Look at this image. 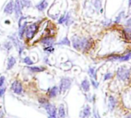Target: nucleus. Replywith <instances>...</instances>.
Returning <instances> with one entry per match:
<instances>
[{"instance_id":"23","label":"nucleus","mask_w":131,"mask_h":118,"mask_svg":"<svg viewBox=\"0 0 131 118\" xmlns=\"http://www.w3.org/2000/svg\"><path fill=\"white\" fill-rule=\"evenodd\" d=\"M88 73L90 74V76L93 78H94V80L97 79V69L94 67H91L88 70Z\"/></svg>"},{"instance_id":"3","label":"nucleus","mask_w":131,"mask_h":118,"mask_svg":"<svg viewBox=\"0 0 131 118\" xmlns=\"http://www.w3.org/2000/svg\"><path fill=\"white\" fill-rule=\"evenodd\" d=\"M39 102L41 104V105L46 110V111L49 114V116H55L56 115V112H57L56 108L54 105H52L50 103H48L47 101V100L41 99V100L39 101Z\"/></svg>"},{"instance_id":"16","label":"nucleus","mask_w":131,"mask_h":118,"mask_svg":"<svg viewBox=\"0 0 131 118\" xmlns=\"http://www.w3.org/2000/svg\"><path fill=\"white\" fill-rule=\"evenodd\" d=\"M81 117L82 118H88L89 117L91 114V108L89 106H87L84 110L83 111L81 112Z\"/></svg>"},{"instance_id":"6","label":"nucleus","mask_w":131,"mask_h":118,"mask_svg":"<svg viewBox=\"0 0 131 118\" xmlns=\"http://www.w3.org/2000/svg\"><path fill=\"white\" fill-rule=\"evenodd\" d=\"M9 38L11 39L12 43L13 45H15V47H17V48H18V50L19 55H21V53H22V51H23V50H24V48H25V47H24V45H22V43L18 40V38L15 35H12V36H9Z\"/></svg>"},{"instance_id":"33","label":"nucleus","mask_w":131,"mask_h":118,"mask_svg":"<svg viewBox=\"0 0 131 118\" xmlns=\"http://www.w3.org/2000/svg\"><path fill=\"white\" fill-rule=\"evenodd\" d=\"M102 23H103V25H104V26H109V25H111V20H110V19H107L106 21H103L102 22Z\"/></svg>"},{"instance_id":"38","label":"nucleus","mask_w":131,"mask_h":118,"mask_svg":"<svg viewBox=\"0 0 131 118\" xmlns=\"http://www.w3.org/2000/svg\"><path fill=\"white\" fill-rule=\"evenodd\" d=\"M130 22H131L130 18H129V19L127 21V22H126V26H127V27H130V25H131Z\"/></svg>"},{"instance_id":"21","label":"nucleus","mask_w":131,"mask_h":118,"mask_svg":"<svg viewBox=\"0 0 131 118\" xmlns=\"http://www.w3.org/2000/svg\"><path fill=\"white\" fill-rule=\"evenodd\" d=\"M19 2L22 8H30L32 5L31 0H19Z\"/></svg>"},{"instance_id":"35","label":"nucleus","mask_w":131,"mask_h":118,"mask_svg":"<svg viewBox=\"0 0 131 118\" xmlns=\"http://www.w3.org/2000/svg\"><path fill=\"white\" fill-rule=\"evenodd\" d=\"M91 83H92V85L94 87V88H98V85H99V83H97L95 80H91Z\"/></svg>"},{"instance_id":"30","label":"nucleus","mask_w":131,"mask_h":118,"mask_svg":"<svg viewBox=\"0 0 131 118\" xmlns=\"http://www.w3.org/2000/svg\"><path fill=\"white\" fill-rule=\"evenodd\" d=\"M44 51H46V52H48V53H53L54 51V48L53 45H51V46H47V47H45L44 48Z\"/></svg>"},{"instance_id":"29","label":"nucleus","mask_w":131,"mask_h":118,"mask_svg":"<svg viewBox=\"0 0 131 118\" xmlns=\"http://www.w3.org/2000/svg\"><path fill=\"white\" fill-rule=\"evenodd\" d=\"M124 12H121V13L117 16V18H116V19H115L114 22H115V23H119V22H121V18L124 17Z\"/></svg>"},{"instance_id":"28","label":"nucleus","mask_w":131,"mask_h":118,"mask_svg":"<svg viewBox=\"0 0 131 118\" xmlns=\"http://www.w3.org/2000/svg\"><path fill=\"white\" fill-rule=\"evenodd\" d=\"M23 62H24L25 64H26L27 65H31L34 64L33 61H32L29 57H25V58L23 59Z\"/></svg>"},{"instance_id":"11","label":"nucleus","mask_w":131,"mask_h":118,"mask_svg":"<svg viewBox=\"0 0 131 118\" xmlns=\"http://www.w3.org/2000/svg\"><path fill=\"white\" fill-rule=\"evenodd\" d=\"M48 2H47V0H41L38 4H37L36 5V8L38 10V11H40V12H43L47 7H48Z\"/></svg>"},{"instance_id":"37","label":"nucleus","mask_w":131,"mask_h":118,"mask_svg":"<svg viewBox=\"0 0 131 118\" xmlns=\"http://www.w3.org/2000/svg\"><path fill=\"white\" fill-rule=\"evenodd\" d=\"M94 118H101V117L99 116V114L97 111H94Z\"/></svg>"},{"instance_id":"31","label":"nucleus","mask_w":131,"mask_h":118,"mask_svg":"<svg viewBox=\"0 0 131 118\" xmlns=\"http://www.w3.org/2000/svg\"><path fill=\"white\" fill-rule=\"evenodd\" d=\"M112 77H113V74H112V73H111V72H108V73L105 74L104 80V81L109 80V79H111V78Z\"/></svg>"},{"instance_id":"27","label":"nucleus","mask_w":131,"mask_h":118,"mask_svg":"<svg viewBox=\"0 0 131 118\" xmlns=\"http://www.w3.org/2000/svg\"><path fill=\"white\" fill-rule=\"evenodd\" d=\"M124 33L125 35V37L127 38V40L130 39V27H127L124 30Z\"/></svg>"},{"instance_id":"15","label":"nucleus","mask_w":131,"mask_h":118,"mask_svg":"<svg viewBox=\"0 0 131 118\" xmlns=\"http://www.w3.org/2000/svg\"><path fill=\"white\" fill-rule=\"evenodd\" d=\"M27 26V22H25L23 25H20L18 27V38L20 39H21L23 38V35L25 34V28Z\"/></svg>"},{"instance_id":"24","label":"nucleus","mask_w":131,"mask_h":118,"mask_svg":"<svg viewBox=\"0 0 131 118\" xmlns=\"http://www.w3.org/2000/svg\"><path fill=\"white\" fill-rule=\"evenodd\" d=\"M73 22V20L71 19V14L68 12L65 15V22H64V24L66 25H70L71 24H72Z\"/></svg>"},{"instance_id":"39","label":"nucleus","mask_w":131,"mask_h":118,"mask_svg":"<svg viewBox=\"0 0 131 118\" xmlns=\"http://www.w3.org/2000/svg\"><path fill=\"white\" fill-rule=\"evenodd\" d=\"M48 118H56V117H55V116H49Z\"/></svg>"},{"instance_id":"17","label":"nucleus","mask_w":131,"mask_h":118,"mask_svg":"<svg viewBox=\"0 0 131 118\" xmlns=\"http://www.w3.org/2000/svg\"><path fill=\"white\" fill-rule=\"evenodd\" d=\"M81 88L85 92H88L90 90V82L88 79H84L81 82Z\"/></svg>"},{"instance_id":"12","label":"nucleus","mask_w":131,"mask_h":118,"mask_svg":"<svg viewBox=\"0 0 131 118\" xmlns=\"http://www.w3.org/2000/svg\"><path fill=\"white\" fill-rule=\"evenodd\" d=\"M116 104H117V101H116V99L114 98V97L110 96V97H109V99H108V106H109L110 110H111V111H113V110L115 108Z\"/></svg>"},{"instance_id":"4","label":"nucleus","mask_w":131,"mask_h":118,"mask_svg":"<svg viewBox=\"0 0 131 118\" xmlns=\"http://www.w3.org/2000/svg\"><path fill=\"white\" fill-rule=\"evenodd\" d=\"M38 28V26L37 23H32L29 25H27L25 28V35L26 38L28 39H31L35 35V33L37 32Z\"/></svg>"},{"instance_id":"36","label":"nucleus","mask_w":131,"mask_h":118,"mask_svg":"<svg viewBox=\"0 0 131 118\" xmlns=\"http://www.w3.org/2000/svg\"><path fill=\"white\" fill-rule=\"evenodd\" d=\"M4 82H5V77H3V76L0 77V87L3 86Z\"/></svg>"},{"instance_id":"25","label":"nucleus","mask_w":131,"mask_h":118,"mask_svg":"<svg viewBox=\"0 0 131 118\" xmlns=\"http://www.w3.org/2000/svg\"><path fill=\"white\" fill-rule=\"evenodd\" d=\"M130 51H128L127 55H124V56H121L120 57V59H119V61H129L130 58Z\"/></svg>"},{"instance_id":"10","label":"nucleus","mask_w":131,"mask_h":118,"mask_svg":"<svg viewBox=\"0 0 131 118\" xmlns=\"http://www.w3.org/2000/svg\"><path fill=\"white\" fill-rule=\"evenodd\" d=\"M14 12V2L13 0H11L8 4L5 5L4 8V12L7 15H11Z\"/></svg>"},{"instance_id":"8","label":"nucleus","mask_w":131,"mask_h":118,"mask_svg":"<svg viewBox=\"0 0 131 118\" xmlns=\"http://www.w3.org/2000/svg\"><path fill=\"white\" fill-rule=\"evenodd\" d=\"M40 42L44 45V46H51L54 44V38L51 36H46L44 37L43 38L41 39Z\"/></svg>"},{"instance_id":"26","label":"nucleus","mask_w":131,"mask_h":118,"mask_svg":"<svg viewBox=\"0 0 131 118\" xmlns=\"http://www.w3.org/2000/svg\"><path fill=\"white\" fill-rule=\"evenodd\" d=\"M3 47H4L7 51H10V50L12 48V47H13V44L12 43V41H6V42L4 43Z\"/></svg>"},{"instance_id":"18","label":"nucleus","mask_w":131,"mask_h":118,"mask_svg":"<svg viewBox=\"0 0 131 118\" xmlns=\"http://www.w3.org/2000/svg\"><path fill=\"white\" fill-rule=\"evenodd\" d=\"M92 3H93V5L94 6V8L97 10H100L101 12H103V9L101 8L102 6V2H101V0H93L92 1Z\"/></svg>"},{"instance_id":"7","label":"nucleus","mask_w":131,"mask_h":118,"mask_svg":"<svg viewBox=\"0 0 131 118\" xmlns=\"http://www.w3.org/2000/svg\"><path fill=\"white\" fill-rule=\"evenodd\" d=\"M11 88L12 90V91L17 94H21L22 93V85L21 84V82H19L18 81H15L12 82Z\"/></svg>"},{"instance_id":"40","label":"nucleus","mask_w":131,"mask_h":118,"mask_svg":"<svg viewBox=\"0 0 131 118\" xmlns=\"http://www.w3.org/2000/svg\"><path fill=\"white\" fill-rule=\"evenodd\" d=\"M126 118H130V116H128L127 117H126Z\"/></svg>"},{"instance_id":"34","label":"nucleus","mask_w":131,"mask_h":118,"mask_svg":"<svg viewBox=\"0 0 131 118\" xmlns=\"http://www.w3.org/2000/svg\"><path fill=\"white\" fill-rule=\"evenodd\" d=\"M5 92V87H0V97H2Z\"/></svg>"},{"instance_id":"22","label":"nucleus","mask_w":131,"mask_h":118,"mask_svg":"<svg viewBox=\"0 0 131 118\" xmlns=\"http://www.w3.org/2000/svg\"><path fill=\"white\" fill-rule=\"evenodd\" d=\"M28 69L31 71V72H41L45 71V68L43 67H37V66H33V67H28Z\"/></svg>"},{"instance_id":"1","label":"nucleus","mask_w":131,"mask_h":118,"mask_svg":"<svg viewBox=\"0 0 131 118\" xmlns=\"http://www.w3.org/2000/svg\"><path fill=\"white\" fill-rule=\"evenodd\" d=\"M72 45L74 49L78 51H87L91 47L92 41L85 37H79V36H74L71 39Z\"/></svg>"},{"instance_id":"2","label":"nucleus","mask_w":131,"mask_h":118,"mask_svg":"<svg viewBox=\"0 0 131 118\" xmlns=\"http://www.w3.org/2000/svg\"><path fill=\"white\" fill-rule=\"evenodd\" d=\"M130 68H127L126 66H121L117 69V78L121 81H125L130 78Z\"/></svg>"},{"instance_id":"14","label":"nucleus","mask_w":131,"mask_h":118,"mask_svg":"<svg viewBox=\"0 0 131 118\" xmlns=\"http://www.w3.org/2000/svg\"><path fill=\"white\" fill-rule=\"evenodd\" d=\"M59 92V89L57 86H54L53 88H50L48 91V95L50 98H54L58 95Z\"/></svg>"},{"instance_id":"32","label":"nucleus","mask_w":131,"mask_h":118,"mask_svg":"<svg viewBox=\"0 0 131 118\" xmlns=\"http://www.w3.org/2000/svg\"><path fill=\"white\" fill-rule=\"evenodd\" d=\"M65 22V15H62L60 18L58 19V23L59 24H64Z\"/></svg>"},{"instance_id":"13","label":"nucleus","mask_w":131,"mask_h":118,"mask_svg":"<svg viewBox=\"0 0 131 118\" xmlns=\"http://www.w3.org/2000/svg\"><path fill=\"white\" fill-rule=\"evenodd\" d=\"M16 63V59L15 57L13 56H10L8 58V64H7V70H10L12 69L14 65H15Z\"/></svg>"},{"instance_id":"9","label":"nucleus","mask_w":131,"mask_h":118,"mask_svg":"<svg viewBox=\"0 0 131 118\" xmlns=\"http://www.w3.org/2000/svg\"><path fill=\"white\" fill-rule=\"evenodd\" d=\"M14 12L16 18H19L21 16V6L20 5L19 0H15L14 2Z\"/></svg>"},{"instance_id":"20","label":"nucleus","mask_w":131,"mask_h":118,"mask_svg":"<svg viewBox=\"0 0 131 118\" xmlns=\"http://www.w3.org/2000/svg\"><path fill=\"white\" fill-rule=\"evenodd\" d=\"M58 45H67V46H70L71 45V41L68 39V37H64V38H62L61 40H60L58 43Z\"/></svg>"},{"instance_id":"5","label":"nucleus","mask_w":131,"mask_h":118,"mask_svg":"<svg viewBox=\"0 0 131 118\" xmlns=\"http://www.w3.org/2000/svg\"><path fill=\"white\" fill-rule=\"evenodd\" d=\"M72 81L69 78H63L60 82V87L58 88L60 93H64L67 90H68L71 85Z\"/></svg>"},{"instance_id":"19","label":"nucleus","mask_w":131,"mask_h":118,"mask_svg":"<svg viewBox=\"0 0 131 118\" xmlns=\"http://www.w3.org/2000/svg\"><path fill=\"white\" fill-rule=\"evenodd\" d=\"M65 115H66V113H65L64 106V104H61L58 108V116L60 118H65Z\"/></svg>"}]
</instances>
